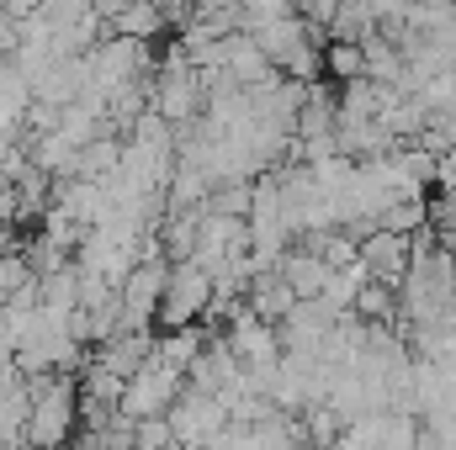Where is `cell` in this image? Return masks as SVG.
Segmentation results:
<instances>
[{"mask_svg": "<svg viewBox=\"0 0 456 450\" xmlns=\"http://www.w3.org/2000/svg\"><path fill=\"white\" fill-rule=\"evenodd\" d=\"M213 270L202 260H170V281H165V302H159V324L165 329H186L213 308Z\"/></svg>", "mask_w": 456, "mask_h": 450, "instance_id": "6da1fadb", "label": "cell"}, {"mask_svg": "<svg viewBox=\"0 0 456 450\" xmlns=\"http://www.w3.org/2000/svg\"><path fill=\"white\" fill-rule=\"evenodd\" d=\"M80 414V376H43L32 387V419H27V440L53 446L75 430Z\"/></svg>", "mask_w": 456, "mask_h": 450, "instance_id": "7a4b0ae2", "label": "cell"}, {"mask_svg": "<svg viewBox=\"0 0 456 450\" xmlns=\"http://www.w3.org/2000/svg\"><path fill=\"white\" fill-rule=\"evenodd\" d=\"M181 387H186V371L181 366H165V360H143L133 376H127V387H122V403H117V414L122 419H149V414H170V403L181 398Z\"/></svg>", "mask_w": 456, "mask_h": 450, "instance_id": "3957f363", "label": "cell"}, {"mask_svg": "<svg viewBox=\"0 0 456 450\" xmlns=\"http://www.w3.org/2000/svg\"><path fill=\"white\" fill-rule=\"evenodd\" d=\"M170 424H175V440H213L228 424V403L218 392H202V387H181V398L170 403Z\"/></svg>", "mask_w": 456, "mask_h": 450, "instance_id": "277c9868", "label": "cell"}, {"mask_svg": "<svg viewBox=\"0 0 456 450\" xmlns=\"http://www.w3.org/2000/svg\"><path fill=\"white\" fill-rule=\"evenodd\" d=\"M361 260H366V270L377 276V281H393V286H403V276H409V260H414V233H398V228H366V238H361Z\"/></svg>", "mask_w": 456, "mask_h": 450, "instance_id": "5b68a950", "label": "cell"}, {"mask_svg": "<svg viewBox=\"0 0 456 450\" xmlns=\"http://www.w3.org/2000/svg\"><path fill=\"white\" fill-rule=\"evenodd\" d=\"M224 69L239 80V85H260V80L281 75V69L271 64V53L255 43V32H228V64Z\"/></svg>", "mask_w": 456, "mask_h": 450, "instance_id": "8992f818", "label": "cell"}, {"mask_svg": "<svg viewBox=\"0 0 456 450\" xmlns=\"http://www.w3.org/2000/svg\"><path fill=\"white\" fill-rule=\"evenodd\" d=\"M276 270L292 281L297 297H324V286H330V276H335V265H330L319 249H292V254H281Z\"/></svg>", "mask_w": 456, "mask_h": 450, "instance_id": "52a82bcc", "label": "cell"}, {"mask_svg": "<svg viewBox=\"0 0 456 450\" xmlns=\"http://www.w3.org/2000/svg\"><path fill=\"white\" fill-rule=\"evenodd\" d=\"M324 69H330L335 80H361V75H366V53H361V43L330 37V48H324Z\"/></svg>", "mask_w": 456, "mask_h": 450, "instance_id": "ba28073f", "label": "cell"}, {"mask_svg": "<svg viewBox=\"0 0 456 450\" xmlns=\"http://www.w3.org/2000/svg\"><path fill=\"white\" fill-rule=\"evenodd\" d=\"M377 223H382V228H398V233H419V228L430 223V202H425L419 191H414V197H398V202H393Z\"/></svg>", "mask_w": 456, "mask_h": 450, "instance_id": "9c48e42d", "label": "cell"}, {"mask_svg": "<svg viewBox=\"0 0 456 450\" xmlns=\"http://www.w3.org/2000/svg\"><path fill=\"white\" fill-rule=\"evenodd\" d=\"M16 43H21V16L0 0V59H11V53H16Z\"/></svg>", "mask_w": 456, "mask_h": 450, "instance_id": "30bf717a", "label": "cell"}, {"mask_svg": "<svg viewBox=\"0 0 456 450\" xmlns=\"http://www.w3.org/2000/svg\"><path fill=\"white\" fill-rule=\"evenodd\" d=\"M5 5H11V11H16V16H32V11H43V5H48V0H5Z\"/></svg>", "mask_w": 456, "mask_h": 450, "instance_id": "8fae6325", "label": "cell"}]
</instances>
